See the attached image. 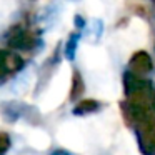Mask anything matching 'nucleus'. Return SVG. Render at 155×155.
Returning a JSON list of instances; mask_svg holds the SVG:
<instances>
[{"label": "nucleus", "instance_id": "f03ea898", "mask_svg": "<svg viewBox=\"0 0 155 155\" xmlns=\"http://www.w3.org/2000/svg\"><path fill=\"white\" fill-rule=\"evenodd\" d=\"M7 45L15 52H28L37 45V38L24 27H14L7 35Z\"/></svg>", "mask_w": 155, "mask_h": 155}, {"label": "nucleus", "instance_id": "1a4fd4ad", "mask_svg": "<svg viewBox=\"0 0 155 155\" xmlns=\"http://www.w3.org/2000/svg\"><path fill=\"white\" fill-rule=\"evenodd\" d=\"M50 155H72V153L67 150H64V148H57V150H54Z\"/></svg>", "mask_w": 155, "mask_h": 155}, {"label": "nucleus", "instance_id": "9d476101", "mask_svg": "<svg viewBox=\"0 0 155 155\" xmlns=\"http://www.w3.org/2000/svg\"><path fill=\"white\" fill-rule=\"evenodd\" d=\"M153 2H155V0H153Z\"/></svg>", "mask_w": 155, "mask_h": 155}, {"label": "nucleus", "instance_id": "0eeeda50", "mask_svg": "<svg viewBox=\"0 0 155 155\" xmlns=\"http://www.w3.org/2000/svg\"><path fill=\"white\" fill-rule=\"evenodd\" d=\"M12 147V138L8 132H0V155H7Z\"/></svg>", "mask_w": 155, "mask_h": 155}, {"label": "nucleus", "instance_id": "7ed1b4c3", "mask_svg": "<svg viewBox=\"0 0 155 155\" xmlns=\"http://www.w3.org/2000/svg\"><path fill=\"white\" fill-rule=\"evenodd\" d=\"M24 65L25 62L18 54H12V52L0 48V84L7 80L12 74L20 72Z\"/></svg>", "mask_w": 155, "mask_h": 155}, {"label": "nucleus", "instance_id": "20e7f679", "mask_svg": "<svg viewBox=\"0 0 155 155\" xmlns=\"http://www.w3.org/2000/svg\"><path fill=\"white\" fill-rule=\"evenodd\" d=\"M152 68H153V64L147 52H137L130 58V72H134L135 75H145L152 72Z\"/></svg>", "mask_w": 155, "mask_h": 155}, {"label": "nucleus", "instance_id": "39448f33", "mask_svg": "<svg viewBox=\"0 0 155 155\" xmlns=\"http://www.w3.org/2000/svg\"><path fill=\"white\" fill-rule=\"evenodd\" d=\"M102 108V104L94 98H85V100H80L77 105L74 107V115H78V117H84V115H88V114H95Z\"/></svg>", "mask_w": 155, "mask_h": 155}, {"label": "nucleus", "instance_id": "6e6552de", "mask_svg": "<svg viewBox=\"0 0 155 155\" xmlns=\"http://www.w3.org/2000/svg\"><path fill=\"white\" fill-rule=\"evenodd\" d=\"M77 40H78V35L75 34V35H72L70 37V40H68V44H67V48H65V55H67V58H74V55H75V47H77Z\"/></svg>", "mask_w": 155, "mask_h": 155}, {"label": "nucleus", "instance_id": "f257e3e1", "mask_svg": "<svg viewBox=\"0 0 155 155\" xmlns=\"http://www.w3.org/2000/svg\"><path fill=\"white\" fill-rule=\"evenodd\" d=\"M137 145L142 155H155V115H150L134 127Z\"/></svg>", "mask_w": 155, "mask_h": 155}, {"label": "nucleus", "instance_id": "423d86ee", "mask_svg": "<svg viewBox=\"0 0 155 155\" xmlns=\"http://www.w3.org/2000/svg\"><path fill=\"white\" fill-rule=\"evenodd\" d=\"M85 92V84L82 80L80 72L75 70L72 75V87H70V100H77L82 97V94Z\"/></svg>", "mask_w": 155, "mask_h": 155}]
</instances>
